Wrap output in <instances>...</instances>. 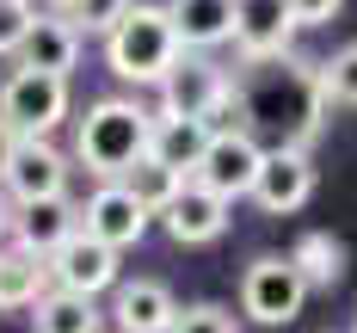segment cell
<instances>
[{
	"instance_id": "9c48e42d",
	"label": "cell",
	"mask_w": 357,
	"mask_h": 333,
	"mask_svg": "<svg viewBox=\"0 0 357 333\" xmlns=\"http://www.w3.org/2000/svg\"><path fill=\"white\" fill-rule=\"evenodd\" d=\"M296 13L289 0H234V50L241 62H271L296 50Z\"/></svg>"
},
{
	"instance_id": "277c9868",
	"label": "cell",
	"mask_w": 357,
	"mask_h": 333,
	"mask_svg": "<svg viewBox=\"0 0 357 333\" xmlns=\"http://www.w3.org/2000/svg\"><path fill=\"white\" fill-rule=\"evenodd\" d=\"M160 117H204L215 136H222V130H247L234 74L215 68L210 50H185L178 68L160 80Z\"/></svg>"
},
{
	"instance_id": "4316f807",
	"label": "cell",
	"mask_w": 357,
	"mask_h": 333,
	"mask_svg": "<svg viewBox=\"0 0 357 333\" xmlns=\"http://www.w3.org/2000/svg\"><path fill=\"white\" fill-rule=\"evenodd\" d=\"M289 13H296L302 31H314V25H333V19L345 13V0H289Z\"/></svg>"
},
{
	"instance_id": "603a6c76",
	"label": "cell",
	"mask_w": 357,
	"mask_h": 333,
	"mask_svg": "<svg viewBox=\"0 0 357 333\" xmlns=\"http://www.w3.org/2000/svg\"><path fill=\"white\" fill-rule=\"evenodd\" d=\"M321 93H326V105H357V43H345V50H333L321 68Z\"/></svg>"
},
{
	"instance_id": "f1b7e54d",
	"label": "cell",
	"mask_w": 357,
	"mask_h": 333,
	"mask_svg": "<svg viewBox=\"0 0 357 333\" xmlns=\"http://www.w3.org/2000/svg\"><path fill=\"white\" fill-rule=\"evenodd\" d=\"M74 6L80 0H43V13H62V19H74Z\"/></svg>"
},
{
	"instance_id": "7a4b0ae2",
	"label": "cell",
	"mask_w": 357,
	"mask_h": 333,
	"mask_svg": "<svg viewBox=\"0 0 357 333\" xmlns=\"http://www.w3.org/2000/svg\"><path fill=\"white\" fill-rule=\"evenodd\" d=\"M154 117L160 111H142L136 99H99V105H86L80 130H74L80 167L93 179H123L148 154V142H154Z\"/></svg>"
},
{
	"instance_id": "4dcf8cb0",
	"label": "cell",
	"mask_w": 357,
	"mask_h": 333,
	"mask_svg": "<svg viewBox=\"0 0 357 333\" xmlns=\"http://www.w3.org/2000/svg\"><path fill=\"white\" fill-rule=\"evenodd\" d=\"M351 333H357V327H351Z\"/></svg>"
},
{
	"instance_id": "6da1fadb",
	"label": "cell",
	"mask_w": 357,
	"mask_h": 333,
	"mask_svg": "<svg viewBox=\"0 0 357 333\" xmlns=\"http://www.w3.org/2000/svg\"><path fill=\"white\" fill-rule=\"evenodd\" d=\"M234 93H241V117H247L252 136L271 130V136L289 142V148H308L321 136L326 111H333L326 93H321V74L308 68V62H296V50H289V56H271V62H241Z\"/></svg>"
},
{
	"instance_id": "7c38bea8",
	"label": "cell",
	"mask_w": 357,
	"mask_h": 333,
	"mask_svg": "<svg viewBox=\"0 0 357 333\" xmlns=\"http://www.w3.org/2000/svg\"><path fill=\"white\" fill-rule=\"evenodd\" d=\"M228 216H234V204H228V198H215L210 185L185 179V191L167 204V216H160V222H167V235H173L178 247H210V241H222Z\"/></svg>"
},
{
	"instance_id": "52a82bcc",
	"label": "cell",
	"mask_w": 357,
	"mask_h": 333,
	"mask_svg": "<svg viewBox=\"0 0 357 333\" xmlns=\"http://www.w3.org/2000/svg\"><path fill=\"white\" fill-rule=\"evenodd\" d=\"M259 167H265V142L252 136V130H222L210 148H204V161H197V173L191 179L210 185L215 198H252V179H259Z\"/></svg>"
},
{
	"instance_id": "30bf717a",
	"label": "cell",
	"mask_w": 357,
	"mask_h": 333,
	"mask_svg": "<svg viewBox=\"0 0 357 333\" xmlns=\"http://www.w3.org/2000/svg\"><path fill=\"white\" fill-rule=\"evenodd\" d=\"M148 210H142V198L130 191L123 179H99V191L86 198V210H80V228L86 235H99L105 247H142V235H148Z\"/></svg>"
},
{
	"instance_id": "5bb4252c",
	"label": "cell",
	"mask_w": 357,
	"mask_h": 333,
	"mask_svg": "<svg viewBox=\"0 0 357 333\" xmlns=\"http://www.w3.org/2000/svg\"><path fill=\"white\" fill-rule=\"evenodd\" d=\"M74 235H80V210L68 204V191L62 198H37V204H19L13 210V241L25 247V253L50 259L56 247H68Z\"/></svg>"
},
{
	"instance_id": "7402d4cb",
	"label": "cell",
	"mask_w": 357,
	"mask_h": 333,
	"mask_svg": "<svg viewBox=\"0 0 357 333\" xmlns=\"http://www.w3.org/2000/svg\"><path fill=\"white\" fill-rule=\"evenodd\" d=\"M289 259L302 265V278L314 284V290H333L339 278H345V247L326 235V228H314V235H302L296 247H289Z\"/></svg>"
},
{
	"instance_id": "f546056e",
	"label": "cell",
	"mask_w": 357,
	"mask_h": 333,
	"mask_svg": "<svg viewBox=\"0 0 357 333\" xmlns=\"http://www.w3.org/2000/svg\"><path fill=\"white\" fill-rule=\"evenodd\" d=\"M6 228H13V216H6V204H0V235H6Z\"/></svg>"
},
{
	"instance_id": "8992f818",
	"label": "cell",
	"mask_w": 357,
	"mask_h": 333,
	"mask_svg": "<svg viewBox=\"0 0 357 333\" xmlns=\"http://www.w3.org/2000/svg\"><path fill=\"white\" fill-rule=\"evenodd\" d=\"M0 117L19 130V142H43L68 117V74H43L19 62L0 80Z\"/></svg>"
},
{
	"instance_id": "83f0119b",
	"label": "cell",
	"mask_w": 357,
	"mask_h": 333,
	"mask_svg": "<svg viewBox=\"0 0 357 333\" xmlns=\"http://www.w3.org/2000/svg\"><path fill=\"white\" fill-rule=\"evenodd\" d=\"M13 154H19V130L0 117V179H6V167H13Z\"/></svg>"
},
{
	"instance_id": "44dd1931",
	"label": "cell",
	"mask_w": 357,
	"mask_h": 333,
	"mask_svg": "<svg viewBox=\"0 0 357 333\" xmlns=\"http://www.w3.org/2000/svg\"><path fill=\"white\" fill-rule=\"evenodd\" d=\"M123 185L142 198V210H148V216H167V204H173L178 191H185V173H178V167H167V161H154V154H142V161L123 173Z\"/></svg>"
},
{
	"instance_id": "ba28073f",
	"label": "cell",
	"mask_w": 357,
	"mask_h": 333,
	"mask_svg": "<svg viewBox=\"0 0 357 333\" xmlns=\"http://www.w3.org/2000/svg\"><path fill=\"white\" fill-rule=\"evenodd\" d=\"M308 198H314V161H308V148H289V142L265 148V167L252 179V204L265 216H296Z\"/></svg>"
},
{
	"instance_id": "4fadbf2b",
	"label": "cell",
	"mask_w": 357,
	"mask_h": 333,
	"mask_svg": "<svg viewBox=\"0 0 357 333\" xmlns=\"http://www.w3.org/2000/svg\"><path fill=\"white\" fill-rule=\"evenodd\" d=\"M0 185L13 191V204L62 198V191H68V154L50 148V136H43V142H19V154H13V167H6Z\"/></svg>"
},
{
	"instance_id": "cb8c5ba5",
	"label": "cell",
	"mask_w": 357,
	"mask_h": 333,
	"mask_svg": "<svg viewBox=\"0 0 357 333\" xmlns=\"http://www.w3.org/2000/svg\"><path fill=\"white\" fill-rule=\"evenodd\" d=\"M37 25V6L31 0H0V56H19L25 37Z\"/></svg>"
},
{
	"instance_id": "3957f363",
	"label": "cell",
	"mask_w": 357,
	"mask_h": 333,
	"mask_svg": "<svg viewBox=\"0 0 357 333\" xmlns=\"http://www.w3.org/2000/svg\"><path fill=\"white\" fill-rule=\"evenodd\" d=\"M178 56H185V37H178V25H173V6L136 0V6L123 13V25L105 37L111 74L130 80V87H160V80L178 68Z\"/></svg>"
},
{
	"instance_id": "2e32d148",
	"label": "cell",
	"mask_w": 357,
	"mask_h": 333,
	"mask_svg": "<svg viewBox=\"0 0 357 333\" xmlns=\"http://www.w3.org/2000/svg\"><path fill=\"white\" fill-rule=\"evenodd\" d=\"M80 43H86V31H80L74 19L37 13L31 37H25V50H19V62H25V68H43V74H68L74 62H80Z\"/></svg>"
},
{
	"instance_id": "5b68a950",
	"label": "cell",
	"mask_w": 357,
	"mask_h": 333,
	"mask_svg": "<svg viewBox=\"0 0 357 333\" xmlns=\"http://www.w3.org/2000/svg\"><path fill=\"white\" fill-rule=\"evenodd\" d=\"M308 278H302V265L289 253H259L241 272V315L259 321V327H289L296 315H302V302H308Z\"/></svg>"
},
{
	"instance_id": "9a60e30c",
	"label": "cell",
	"mask_w": 357,
	"mask_h": 333,
	"mask_svg": "<svg viewBox=\"0 0 357 333\" xmlns=\"http://www.w3.org/2000/svg\"><path fill=\"white\" fill-rule=\"evenodd\" d=\"M178 302L167 284L154 278H136V284H117V302H111V327L117 333H173Z\"/></svg>"
},
{
	"instance_id": "d4e9b609",
	"label": "cell",
	"mask_w": 357,
	"mask_h": 333,
	"mask_svg": "<svg viewBox=\"0 0 357 333\" xmlns=\"http://www.w3.org/2000/svg\"><path fill=\"white\" fill-rule=\"evenodd\" d=\"M130 6H136V0H80V6H74V25H80L86 37H111L117 25H123Z\"/></svg>"
},
{
	"instance_id": "d6986e66",
	"label": "cell",
	"mask_w": 357,
	"mask_h": 333,
	"mask_svg": "<svg viewBox=\"0 0 357 333\" xmlns=\"http://www.w3.org/2000/svg\"><path fill=\"white\" fill-rule=\"evenodd\" d=\"M185 50H215L234 43V0H167Z\"/></svg>"
},
{
	"instance_id": "e0dca14e",
	"label": "cell",
	"mask_w": 357,
	"mask_h": 333,
	"mask_svg": "<svg viewBox=\"0 0 357 333\" xmlns=\"http://www.w3.org/2000/svg\"><path fill=\"white\" fill-rule=\"evenodd\" d=\"M210 142H215V130L204 124V117H154V142H148V154L167 161V167H178V173L191 179Z\"/></svg>"
},
{
	"instance_id": "ac0fdd59",
	"label": "cell",
	"mask_w": 357,
	"mask_h": 333,
	"mask_svg": "<svg viewBox=\"0 0 357 333\" xmlns=\"http://www.w3.org/2000/svg\"><path fill=\"white\" fill-rule=\"evenodd\" d=\"M31 333H105V315H99V296H80V290H50L37 296V315Z\"/></svg>"
},
{
	"instance_id": "484cf974",
	"label": "cell",
	"mask_w": 357,
	"mask_h": 333,
	"mask_svg": "<svg viewBox=\"0 0 357 333\" xmlns=\"http://www.w3.org/2000/svg\"><path fill=\"white\" fill-rule=\"evenodd\" d=\"M173 333H241V327H234L228 309H215V302H191V309H178Z\"/></svg>"
},
{
	"instance_id": "ffe728a7",
	"label": "cell",
	"mask_w": 357,
	"mask_h": 333,
	"mask_svg": "<svg viewBox=\"0 0 357 333\" xmlns=\"http://www.w3.org/2000/svg\"><path fill=\"white\" fill-rule=\"evenodd\" d=\"M43 290H50V259L25 253L19 241L0 247V309H37Z\"/></svg>"
},
{
	"instance_id": "8fae6325",
	"label": "cell",
	"mask_w": 357,
	"mask_h": 333,
	"mask_svg": "<svg viewBox=\"0 0 357 333\" xmlns=\"http://www.w3.org/2000/svg\"><path fill=\"white\" fill-rule=\"evenodd\" d=\"M50 284H56V290H80V296L117 290V247H105L99 235L80 228L68 247L50 253Z\"/></svg>"
}]
</instances>
